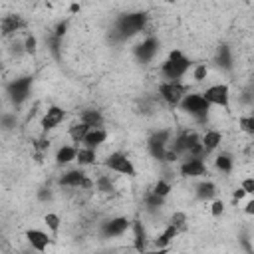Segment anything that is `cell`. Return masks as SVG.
Returning <instances> with one entry per match:
<instances>
[{"instance_id":"1","label":"cell","mask_w":254,"mask_h":254,"mask_svg":"<svg viewBox=\"0 0 254 254\" xmlns=\"http://www.w3.org/2000/svg\"><path fill=\"white\" fill-rule=\"evenodd\" d=\"M145 26H147V14L145 12H127V14H121L115 20L111 36L117 42H125L129 38H133L135 34L143 32Z\"/></svg>"},{"instance_id":"2","label":"cell","mask_w":254,"mask_h":254,"mask_svg":"<svg viewBox=\"0 0 254 254\" xmlns=\"http://www.w3.org/2000/svg\"><path fill=\"white\" fill-rule=\"evenodd\" d=\"M189 67H190V60L181 50H173L161 65V75L165 77V81H181L189 71Z\"/></svg>"},{"instance_id":"3","label":"cell","mask_w":254,"mask_h":254,"mask_svg":"<svg viewBox=\"0 0 254 254\" xmlns=\"http://www.w3.org/2000/svg\"><path fill=\"white\" fill-rule=\"evenodd\" d=\"M179 107L185 113H189L190 117H194L198 123H204L208 119V113H210V103L204 99L202 93H187L181 99Z\"/></svg>"},{"instance_id":"4","label":"cell","mask_w":254,"mask_h":254,"mask_svg":"<svg viewBox=\"0 0 254 254\" xmlns=\"http://www.w3.org/2000/svg\"><path fill=\"white\" fill-rule=\"evenodd\" d=\"M30 89H32V77L30 75H22V77L12 79L6 85V95L10 97V101L14 105H22L30 97Z\"/></svg>"},{"instance_id":"5","label":"cell","mask_w":254,"mask_h":254,"mask_svg":"<svg viewBox=\"0 0 254 254\" xmlns=\"http://www.w3.org/2000/svg\"><path fill=\"white\" fill-rule=\"evenodd\" d=\"M58 183L65 189H73V190H91L93 189V181L81 171V169H69L65 171Z\"/></svg>"},{"instance_id":"6","label":"cell","mask_w":254,"mask_h":254,"mask_svg":"<svg viewBox=\"0 0 254 254\" xmlns=\"http://www.w3.org/2000/svg\"><path fill=\"white\" fill-rule=\"evenodd\" d=\"M187 93H189V87H187L185 83H181V81H163V83L159 85V95H161V99H163L167 105H171V107H177V105L181 103V99H183Z\"/></svg>"},{"instance_id":"7","label":"cell","mask_w":254,"mask_h":254,"mask_svg":"<svg viewBox=\"0 0 254 254\" xmlns=\"http://www.w3.org/2000/svg\"><path fill=\"white\" fill-rule=\"evenodd\" d=\"M171 137H173V133L169 129H159V131H155L147 139V149H149V153H151L153 159H157V161H163L165 159V153L169 149Z\"/></svg>"},{"instance_id":"8","label":"cell","mask_w":254,"mask_h":254,"mask_svg":"<svg viewBox=\"0 0 254 254\" xmlns=\"http://www.w3.org/2000/svg\"><path fill=\"white\" fill-rule=\"evenodd\" d=\"M103 165L113 171V173H119V175H127V177H135V167L131 163V159L121 153V151H115L111 155H107V159L103 161Z\"/></svg>"},{"instance_id":"9","label":"cell","mask_w":254,"mask_h":254,"mask_svg":"<svg viewBox=\"0 0 254 254\" xmlns=\"http://www.w3.org/2000/svg\"><path fill=\"white\" fill-rule=\"evenodd\" d=\"M202 95H204V99L210 105H218V107L228 109V103H230V89H228V85H224V83L210 85V87L204 89Z\"/></svg>"},{"instance_id":"10","label":"cell","mask_w":254,"mask_h":254,"mask_svg":"<svg viewBox=\"0 0 254 254\" xmlns=\"http://www.w3.org/2000/svg\"><path fill=\"white\" fill-rule=\"evenodd\" d=\"M131 226V220L127 216H115V218H109L103 222L101 226V236L103 238H117V236H123Z\"/></svg>"},{"instance_id":"11","label":"cell","mask_w":254,"mask_h":254,"mask_svg":"<svg viewBox=\"0 0 254 254\" xmlns=\"http://www.w3.org/2000/svg\"><path fill=\"white\" fill-rule=\"evenodd\" d=\"M157 52H159V40L155 38V36H147L143 42H139L137 46H135V50H133V54H135V58L141 62V64H149L155 56H157Z\"/></svg>"},{"instance_id":"12","label":"cell","mask_w":254,"mask_h":254,"mask_svg":"<svg viewBox=\"0 0 254 254\" xmlns=\"http://www.w3.org/2000/svg\"><path fill=\"white\" fill-rule=\"evenodd\" d=\"M181 175L183 177H189V179H194V177H204L206 175V165L202 159L198 157H185V161L181 163Z\"/></svg>"},{"instance_id":"13","label":"cell","mask_w":254,"mask_h":254,"mask_svg":"<svg viewBox=\"0 0 254 254\" xmlns=\"http://www.w3.org/2000/svg\"><path fill=\"white\" fill-rule=\"evenodd\" d=\"M64 119H65V111H64L62 107H58V105H50V107L46 109L44 117H42V129H44V131H52V129H56Z\"/></svg>"},{"instance_id":"14","label":"cell","mask_w":254,"mask_h":254,"mask_svg":"<svg viewBox=\"0 0 254 254\" xmlns=\"http://www.w3.org/2000/svg\"><path fill=\"white\" fill-rule=\"evenodd\" d=\"M24 26H26V22H24L18 14H10V16H4V18L0 20V34L6 36V38H10V36H14L18 30H22Z\"/></svg>"},{"instance_id":"15","label":"cell","mask_w":254,"mask_h":254,"mask_svg":"<svg viewBox=\"0 0 254 254\" xmlns=\"http://www.w3.org/2000/svg\"><path fill=\"white\" fill-rule=\"evenodd\" d=\"M105 139H107V131L103 129V127H93V129H89L87 133H85V137H83V147H91V149H97L99 145H103L105 143Z\"/></svg>"},{"instance_id":"16","label":"cell","mask_w":254,"mask_h":254,"mask_svg":"<svg viewBox=\"0 0 254 254\" xmlns=\"http://www.w3.org/2000/svg\"><path fill=\"white\" fill-rule=\"evenodd\" d=\"M26 238H28L30 246H32L34 250H38V252H44V250L50 246V236H48L46 232H42V230H36V228L28 230V232H26Z\"/></svg>"},{"instance_id":"17","label":"cell","mask_w":254,"mask_h":254,"mask_svg":"<svg viewBox=\"0 0 254 254\" xmlns=\"http://www.w3.org/2000/svg\"><path fill=\"white\" fill-rule=\"evenodd\" d=\"M131 228H133V242H135V248L139 250V252H143L145 248H147V230H145V224L139 220V218H135L133 222H131Z\"/></svg>"},{"instance_id":"18","label":"cell","mask_w":254,"mask_h":254,"mask_svg":"<svg viewBox=\"0 0 254 254\" xmlns=\"http://www.w3.org/2000/svg\"><path fill=\"white\" fill-rule=\"evenodd\" d=\"M200 143H202V147H204V151H206V155H208L210 151H214V149L222 143V133L216 131V129H208V131L200 137Z\"/></svg>"},{"instance_id":"19","label":"cell","mask_w":254,"mask_h":254,"mask_svg":"<svg viewBox=\"0 0 254 254\" xmlns=\"http://www.w3.org/2000/svg\"><path fill=\"white\" fill-rule=\"evenodd\" d=\"M79 121H81V123H85L89 129H93V127H103V115H101V111H97V109L81 111Z\"/></svg>"},{"instance_id":"20","label":"cell","mask_w":254,"mask_h":254,"mask_svg":"<svg viewBox=\"0 0 254 254\" xmlns=\"http://www.w3.org/2000/svg\"><path fill=\"white\" fill-rule=\"evenodd\" d=\"M75 153H77V147L64 145V147H60L58 153H56V163H58V165H67V163L75 161Z\"/></svg>"},{"instance_id":"21","label":"cell","mask_w":254,"mask_h":254,"mask_svg":"<svg viewBox=\"0 0 254 254\" xmlns=\"http://www.w3.org/2000/svg\"><path fill=\"white\" fill-rule=\"evenodd\" d=\"M194 192H196V198H198V200H210V198H214V194H216V187H214L210 181H202V183L196 185Z\"/></svg>"},{"instance_id":"22","label":"cell","mask_w":254,"mask_h":254,"mask_svg":"<svg viewBox=\"0 0 254 254\" xmlns=\"http://www.w3.org/2000/svg\"><path fill=\"white\" fill-rule=\"evenodd\" d=\"M179 232H181V230H179L175 224H171V222H169V224H167V228H165V230L159 234V238L155 240V244H157L159 248H165L173 238H177V236H179Z\"/></svg>"},{"instance_id":"23","label":"cell","mask_w":254,"mask_h":254,"mask_svg":"<svg viewBox=\"0 0 254 254\" xmlns=\"http://www.w3.org/2000/svg\"><path fill=\"white\" fill-rule=\"evenodd\" d=\"M216 64L222 67V69H230L232 67V52L228 46H220L218 52H216Z\"/></svg>"},{"instance_id":"24","label":"cell","mask_w":254,"mask_h":254,"mask_svg":"<svg viewBox=\"0 0 254 254\" xmlns=\"http://www.w3.org/2000/svg\"><path fill=\"white\" fill-rule=\"evenodd\" d=\"M75 161H77L79 165H93V163H95V149H91V147H81V149H77Z\"/></svg>"},{"instance_id":"25","label":"cell","mask_w":254,"mask_h":254,"mask_svg":"<svg viewBox=\"0 0 254 254\" xmlns=\"http://www.w3.org/2000/svg\"><path fill=\"white\" fill-rule=\"evenodd\" d=\"M87 131H89V127L79 121V123H73V125L69 127V137H71V141H73L75 145H79V143L83 141V137H85Z\"/></svg>"},{"instance_id":"26","label":"cell","mask_w":254,"mask_h":254,"mask_svg":"<svg viewBox=\"0 0 254 254\" xmlns=\"http://www.w3.org/2000/svg\"><path fill=\"white\" fill-rule=\"evenodd\" d=\"M232 157L228 155V153H220L216 159H214V167L218 169V171H222V173H230L232 171Z\"/></svg>"},{"instance_id":"27","label":"cell","mask_w":254,"mask_h":254,"mask_svg":"<svg viewBox=\"0 0 254 254\" xmlns=\"http://www.w3.org/2000/svg\"><path fill=\"white\" fill-rule=\"evenodd\" d=\"M93 187H97V190H99V192H105V194H109V192L115 190V187H113V183H111V177H107V175H99Z\"/></svg>"},{"instance_id":"28","label":"cell","mask_w":254,"mask_h":254,"mask_svg":"<svg viewBox=\"0 0 254 254\" xmlns=\"http://www.w3.org/2000/svg\"><path fill=\"white\" fill-rule=\"evenodd\" d=\"M60 216L56 214V212H48L46 216H44V224L54 232V234H58V230H60Z\"/></svg>"},{"instance_id":"29","label":"cell","mask_w":254,"mask_h":254,"mask_svg":"<svg viewBox=\"0 0 254 254\" xmlns=\"http://www.w3.org/2000/svg\"><path fill=\"white\" fill-rule=\"evenodd\" d=\"M151 192H155V194H159V196H167L169 192H171V183H167V181H157L155 185H153V189H151Z\"/></svg>"},{"instance_id":"30","label":"cell","mask_w":254,"mask_h":254,"mask_svg":"<svg viewBox=\"0 0 254 254\" xmlns=\"http://www.w3.org/2000/svg\"><path fill=\"white\" fill-rule=\"evenodd\" d=\"M48 44H50V52L56 60H60V52H62V38H56L54 34L48 38Z\"/></svg>"},{"instance_id":"31","label":"cell","mask_w":254,"mask_h":254,"mask_svg":"<svg viewBox=\"0 0 254 254\" xmlns=\"http://www.w3.org/2000/svg\"><path fill=\"white\" fill-rule=\"evenodd\" d=\"M240 129L248 135L254 133V117L252 115H246V117H240Z\"/></svg>"},{"instance_id":"32","label":"cell","mask_w":254,"mask_h":254,"mask_svg":"<svg viewBox=\"0 0 254 254\" xmlns=\"http://www.w3.org/2000/svg\"><path fill=\"white\" fill-rule=\"evenodd\" d=\"M171 224H175L179 230H185L187 228V214L185 212H175L171 216Z\"/></svg>"},{"instance_id":"33","label":"cell","mask_w":254,"mask_h":254,"mask_svg":"<svg viewBox=\"0 0 254 254\" xmlns=\"http://www.w3.org/2000/svg\"><path fill=\"white\" fill-rule=\"evenodd\" d=\"M206 73H208L206 64H198V65L192 69V77H194V81H202V79L206 77Z\"/></svg>"},{"instance_id":"34","label":"cell","mask_w":254,"mask_h":254,"mask_svg":"<svg viewBox=\"0 0 254 254\" xmlns=\"http://www.w3.org/2000/svg\"><path fill=\"white\" fill-rule=\"evenodd\" d=\"M0 125H2L4 129H12V127L16 125V117L10 115V113H4V115H0Z\"/></svg>"},{"instance_id":"35","label":"cell","mask_w":254,"mask_h":254,"mask_svg":"<svg viewBox=\"0 0 254 254\" xmlns=\"http://www.w3.org/2000/svg\"><path fill=\"white\" fill-rule=\"evenodd\" d=\"M36 46H38L36 38L34 36H26V40H24V52L26 54H34L36 52Z\"/></svg>"},{"instance_id":"36","label":"cell","mask_w":254,"mask_h":254,"mask_svg":"<svg viewBox=\"0 0 254 254\" xmlns=\"http://www.w3.org/2000/svg\"><path fill=\"white\" fill-rule=\"evenodd\" d=\"M240 189H242L246 194H252V192H254V179H252V177H246V179L242 181Z\"/></svg>"},{"instance_id":"37","label":"cell","mask_w":254,"mask_h":254,"mask_svg":"<svg viewBox=\"0 0 254 254\" xmlns=\"http://www.w3.org/2000/svg\"><path fill=\"white\" fill-rule=\"evenodd\" d=\"M222 212H224V202L222 200H214L212 206H210V214L212 216H220Z\"/></svg>"},{"instance_id":"38","label":"cell","mask_w":254,"mask_h":254,"mask_svg":"<svg viewBox=\"0 0 254 254\" xmlns=\"http://www.w3.org/2000/svg\"><path fill=\"white\" fill-rule=\"evenodd\" d=\"M65 32H67V22H60V24L54 28V36H56V38H62V40H64Z\"/></svg>"},{"instance_id":"39","label":"cell","mask_w":254,"mask_h":254,"mask_svg":"<svg viewBox=\"0 0 254 254\" xmlns=\"http://www.w3.org/2000/svg\"><path fill=\"white\" fill-rule=\"evenodd\" d=\"M38 198H40V200H50V198H52V190H50V189H46V187H44V189H40Z\"/></svg>"},{"instance_id":"40","label":"cell","mask_w":254,"mask_h":254,"mask_svg":"<svg viewBox=\"0 0 254 254\" xmlns=\"http://www.w3.org/2000/svg\"><path fill=\"white\" fill-rule=\"evenodd\" d=\"M242 196H246V192H244L242 189H236V190H234V200H240Z\"/></svg>"},{"instance_id":"41","label":"cell","mask_w":254,"mask_h":254,"mask_svg":"<svg viewBox=\"0 0 254 254\" xmlns=\"http://www.w3.org/2000/svg\"><path fill=\"white\" fill-rule=\"evenodd\" d=\"M246 214H254V200L246 202Z\"/></svg>"},{"instance_id":"42","label":"cell","mask_w":254,"mask_h":254,"mask_svg":"<svg viewBox=\"0 0 254 254\" xmlns=\"http://www.w3.org/2000/svg\"><path fill=\"white\" fill-rule=\"evenodd\" d=\"M163 2H167V4H173V2H179V0H163Z\"/></svg>"}]
</instances>
